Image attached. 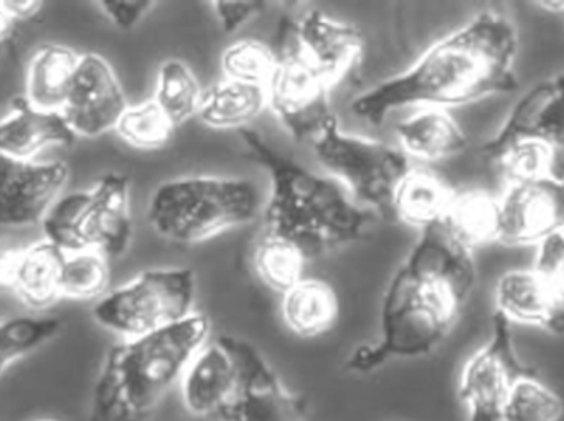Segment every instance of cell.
Wrapping results in <instances>:
<instances>
[{"mask_svg": "<svg viewBox=\"0 0 564 421\" xmlns=\"http://www.w3.org/2000/svg\"><path fill=\"white\" fill-rule=\"evenodd\" d=\"M476 283L474 251L441 224L420 231L384 291L380 337L358 346L345 369L370 374L394 359L430 356L453 333Z\"/></svg>", "mask_w": 564, "mask_h": 421, "instance_id": "1", "label": "cell"}, {"mask_svg": "<svg viewBox=\"0 0 564 421\" xmlns=\"http://www.w3.org/2000/svg\"><path fill=\"white\" fill-rule=\"evenodd\" d=\"M520 39L499 10H482L431 45L406 72L358 95L351 111L373 126L404 108H457L519 88Z\"/></svg>", "mask_w": 564, "mask_h": 421, "instance_id": "2", "label": "cell"}, {"mask_svg": "<svg viewBox=\"0 0 564 421\" xmlns=\"http://www.w3.org/2000/svg\"><path fill=\"white\" fill-rule=\"evenodd\" d=\"M241 139L270 177L264 234L291 241L308 260L365 237L375 215L358 207L340 182L281 154L257 131L241 129Z\"/></svg>", "mask_w": 564, "mask_h": 421, "instance_id": "3", "label": "cell"}, {"mask_svg": "<svg viewBox=\"0 0 564 421\" xmlns=\"http://www.w3.org/2000/svg\"><path fill=\"white\" fill-rule=\"evenodd\" d=\"M207 316L182 323L109 349L93 389L89 421H145L181 384L202 347L210 341Z\"/></svg>", "mask_w": 564, "mask_h": 421, "instance_id": "4", "label": "cell"}, {"mask_svg": "<svg viewBox=\"0 0 564 421\" xmlns=\"http://www.w3.org/2000/svg\"><path fill=\"white\" fill-rule=\"evenodd\" d=\"M261 210L260 191L248 179L191 175L154 192L148 220L165 240L194 245L251 224Z\"/></svg>", "mask_w": 564, "mask_h": 421, "instance_id": "5", "label": "cell"}, {"mask_svg": "<svg viewBox=\"0 0 564 421\" xmlns=\"http://www.w3.org/2000/svg\"><path fill=\"white\" fill-rule=\"evenodd\" d=\"M195 296L192 268H155L96 301L93 317L122 341L135 339L191 317Z\"/></svg>", "mask_w": 564, "mask_h": 421, "instance_id": "6", "label": "cell"}, {"mask_svg": "<svg viewBox=\"0 0 564 421\" xmlns=\"http://www.w3.org/2000/svg\"><path fill=\"white\" fill-rule=\"evenodd\" d=\"M312 145L322 168L344 185L358 207L393 217L398 185L413 168L400 148L348 134L338 122L322 132Z\"/></svg>", "mask_w": 564, "mask_h": 421, "instance_id": "7", "label": "cell"}, {"mask_svg": "<svg viewBox=\"0 0 564 421\" xmlns=\"http://www.w3.org/2000/svg\"><path fill=\"white\" fill-rule=\"evenodd\" d=\"M274 52L276 66L267 85L268 108L294 141L314 142L338 122L330 106L332 86L305 58L292 20H281Z\"/></svg>", "mask_w": 564, "mask_h": 421, "instance_id": "8", "label": "cell"}, {"mask_svg": "<svg viewBox=\"0 0 564 421\" xmlns=\"http://www.w3.org/2000/svg\"><path fill=\"white\" fill-rule=\"evenodd\" d=\"M536 373L516 349L512 324L496 314L490 339L464 364L459 399L467 421H502L510 393L522 377Z\"/></svg>", "mask_w": 564, "mask_h": 421, "instance_id": "9", "label": "cell"}, {"mask_svg": "<svg viewBox=\"0 0 564 421\" xmlns=\"http://www.w3.org/2000/svg\"><path fill=\"white\" fill-rule=\"evenodd\" d=\"M237 357L238 380L230 402L217 419L220 421H305L307 402L288 389L263 354L231 336Z\"/></svg>", "mask_w": 564, "mask_h": 421, "instance_id": "10", "label": "cell"}, {"mask_svg": "<svg viewBox=\"0 0 564 421\" xmlns=\"http://www.w3.org/2000/svg\"><path fill=\"white\" fill-rule=\"evenodd\" d=\"M128 106L111 63L99 53H82L62 111L76 138H98L115 131Z\"/></svg>", "mask_w": 564, "mask_h": 421, "instance_id": "11", "label": "cell"}, {"mask_svg": "<svg viewBox=\"0 0 564 421\" xmlns=\"http://www.w3.org/2000/svg\"><path fill=\"white\" fill-rule=\"evenodd\" d=\"M69 168L62 161H15L0 158V227L42 224L65 191Z\"/></svg>", "mask_w": 564, "mask_h": 421, "instance_id": "12", "label": "cell"}, {"mask_svg": "<svg viewBox=\"0 0 564 421\" xmlns=\"http://www.w3.org/2000/svg\"><path fill=\"white\" fill-rule=\"evenodd\" d=\"M500 198V238L509 247H536L564 230V184L555 179L509 184Z\"/></svg>", "mask_w": 564, "mask_h": 421, "instance_id": "13", "label": "cell"}, {"mask_svg": "<svg viewBox=\"0 0 564 421\" xmlns=\"http://www.w3.org/2000/svg\"><path fill=\"white\" fill-rule=\"evenodd\" d=\"M82 235L85 250H98L112 260L126 253L132 240L131 184L122 174H106L86 191Z\"/></svg>", "mask_w": 564, "mask_h": 421, "instance_id": "14", "label": "cell"}, {"mask_svg": "<svg viewBox=\"0 0 564 421\" xmlns=\"http://www.w3.org/2000/svg\"><path fill=\"white\" fill-rule=\"evenodd\" d=\"M295 39L307 62L334 88L355 72L364 58V36L354 25L318 10L294 22Z\"/></svg>", "mask_w": 564, "mask_h": 421, "instance_id": "15", "label": "cell"}, {"mask_svg": "<svg viewBox=\"0 0 564 421\" xmlns=\"http://www.w3.org/2000/svg\"><path fill=\"white\" fill-rule=\"evenodd\" d=\"M520 138H535L564 149V65L520 96L482 149H496Z\"/></svg>", "mask_w": 564, "mask_h": 421, "instance_id": "16", "label": "cell"}, {"mask_svg": "<svg viewBox=\"0 0 564 421\" xmlns=\"http://www.w3.org/2000/svg\"><path fill=\"white\" fill-rule=\"evenodd\" d=\"M238 380L237 357L231 336L210 339L192 360L182 377L185 409L195 417H214L230 402Z\"/></svg>", "mask_w": 564, "mask_h": 421, "instance_id": "17", "label": "cell"}, {"mask_svg": "<svg viewBox=\"0 0 564 421\" xmlns=\"http://www.w3.org/2000/svg\"><path fill=\"white\" fill-rule=\"evenodd\" d=\"M496 314L510 324L539 327L564 336V301L560 300L532 268L507 271L494 290Z\"/></svg>", "mask_w": 564, "mask_h": 421, "instance_id": "18", "label": "cell"}, {"mask_svg": "<svg viewBox=\"0 0 564 421\" xmlns=\"http://www.w3.org/2000/svg\"><path fill=\"white\" fill-rule=\"evenodd\" d=\"M75 141L76 134L62 112L35 108L25 96L13 98L10 111L0 119V158L35 161L45 149L69 148Z\"/></svg>", "mask_w": 564, "mask_h": 421, "instance_id": "19", "label": "cell"}, {"mask_svg": "<svg viewBox=\"0 0 564 421\" xmlns=\"http://www.w3.org/2000/svg\"><path fill=\"white\" fill-rule=\"evenodd\" d=\"M397 139L408 158L423 162L446 161L469 144L459 122L441 108H416L398 122Z\"/></svg>", "mask_w": 564, "mask_h": 421, "instance_id": "20", "label": "cell"}, {"mask_svg": "<svg viewBox=\"0 0 564 421\" xmlns=\"http://www.w3.org/2000/svg\"><path fill=\"white\" fill-rule=\"evenodd\" d=\"M82 53L46 43L33 53L25 73V99L43 111L62 112L68 99Z\"/></svg>", "mask_w": 564, "mask_h": 421, "instance_id": "21", "label": "cell"}, {"mask_svg": "<svg viewBox=\"0 0 564 421\" xmlns=\"http://www.w3.org/2000/svg\"><path fill=\"white\" fill-rule=\"evenodd\" d=\"M281 320L294 336L314 339L334 330L340 304L327 281L305 277L281 294Z\"/></svg>", "mask_w": 564, "mask_h": 421, "instance_id": "22", "label": "cell"}, {"mask_svg": "<svg viewBox=\"0 0 564 421\" xmlns=\"http://www.w3.org/2000/svg\"><path fill=\"white\" fill-rule=\"evenodd\" d=\"M509 184L555 179L564 184V149L535 138H520L496 149H480Z\"/></svg>", "mask_w": 564, "mask_h": 421, "instance_id": "23", "label": "cell"}, {"mask_svg": "<svg viewBox=\"0 0 564 421\" xmlns=\"http://www.w3.org/2000/svg\"><path fill=\"white\" fill-rule=\"evenodd\" d=\"M456 192L433 171L411 168L394 194L393 217L408 227L426 230L444 220Z\"/></svg>", "mask_w": 564, "mask_h": 421, "instance_id": "24", "label": "cell"}, {"mask_svg": "<svg viewBox=\"0 0 564 421\" xmlns=\"http://www.w3.org/2000/svg\"><path fill=\"white\" fill-rule=\"evenodd\" d=\"M66 253L56 245L42 241L23 247L17 265L12 294L32 310H45L62 298L63 265Z\"/></svg>", "mask_w": 564, "mask_h": 421, "instance_id": "25", "label": "cell"}, {"mask_svg": "<svg viewBox=\"0 0 564 421\" xmlns=\"http://www.w3.org/2000/svg\"><path fill=\"white\" fill-rule=\"evenodd\" d=\"M447 234L467 250L499 241L500 198L480 188L456 192L441 222Z\"/></svg>", "mask_w": 564, "mask_h": 421, "instance_id": "26", "label": "cell"}, {"mask_svg": "<svg viewBox=\"0 0 564 421\" xmlns=\"http://www.w3.org/2000/svg\"><path fill=\"white\" fill-rule=\"evenodd\" d=\"M267 108V86L225 78L205 89L197 118L212 129L241 131Z\"/></svg>", "mask_w": 564, "mask_h": 421, "instance_id": "27", "label": "cell"}, {"mask_svg": "<svg viewBox=\"0 0 564 421\" xmlns=\"http://www.w3.org/2000/svg\"><path fill=\"white\" fill-rule=\"evenodd\" d=\"M204 93L194 69L182 60L171 58L165 60L159 68L152 99L181 128L188 119L198 116Z\"/></svg>", "mask_w": 564, "mask_h": 421, "instance_id": "28", "label": "cell"}, {"mask_svg": "<svg viewBox=\"0 0 564 421\" xmlns=\"http://www.w3.org/2000/svg\"><path fill=\"white\" fill-rule=\"evenodd\" d=\"M308 261L301 248L274 235L264 234L254 247L253 267L258 278L280 294L304 280Z\"/></svg>", "mask_w": 564, "mask_h": 421, "instance_id": "29", "label": "cell"}, {"mask_svg": "<svg viewBox=\"0 0 564 421\" xmlns=\"http://www.w3.org/2000/svg\"><path fill=\"white\" fill-rule=\"evenodd\" d=\"M63 323L56 317L17 316L0 321V376L55 339Z\"/></svg>", "mask_w": 564, "mask_h": 421, "instance_id": "30", "label": "cell"}, {"mask_svg": "<svg viewBox=\"0 0 564 421\" xmlns=\"http://www.w3.org/2000/svg\"><path fill=\"white\" fill-rule=\"evenodd\" d=\"M109 258L98 250L66 253L59 294L66 300L99 301L109 293Z\"/></svg>", "mask_w": 564, "mask_h": 421, "instance_id": "31", "label": "cell"}, {"mask_svg": "<svg viewBox=\"0 0 564 421\" xmlns=\"http://www.w3.org/2000/svg\"><path fill=\"white\" fill-rule=\"evenodd\" d=\"M177 129L164 109L151 98L139 105H129L115 132L131 148L155 151L167 145Z\"/></svg>", "mask_w": 564, "mask_h": 421, "instance_id": "32", "label": "cell"}, {"mask_svg": "<svg viewBox=\"0 0 564 421\" xmlns=\"http://www.w3.org/2000/svg\"><path fill=\"white\" fill-rule=\"evenodd\" d=\"M563 413L562 397L532 373L513 387L502 421H560Z\"/></svg>", "mask_w": 564, "mask_h": 421, "instance_id": "33", "label": "cell"}, {"mask_svg": "<svg viewBox=\"0 0 564 421\" xmlns=\"http://www.w3.org/2000/svg\"><path fill=\"white\" fill-rule=\"evenodd\" d=\"M276 66V52L261 40L243 39L231 43L221 55L225 78L267 86Z\"/></svg>", "mask_w": 564, "mask_h": 421, "instance_id": "34", "label": "cell"}, {"mask_svg": "<svg viewBox=\"0 0 564 421\" xmlns=\"http://www.w3.org/2000/svg\"><path fill=\"white\" fill-rule=\"evenodd\" d=\"M532 270L564 301V230L550 235L542 244L536 245Z\"/></svg>", "mask_w": 564, "mask_h": 421, "instance_id": "35", "label": "cell"}, {"mask_svg": "<svg viewBox=\"0 0 564 421\" xmlns=\"http://www.w3.org/2000/svg\"><path fill=\"white\" fill-rule=\"evenodd\" d=\"M210 6L225 32L231 33L237 32L254 17L261 15L267 10L268 3L263 0H243V2L217 0V2H212Z\"/></svg>", "mask_w": 564, "mask_h": 421, "instance_id": "36", "label": "cell"}, {"mask_svg": "<svg viewBox=\"0 0 564 421\" xmlns=\"http://www.w3.org/2000/svg\"><path fill=\"white\" fill-rule=\"evenodd\" d=\"M118 29L131 30L154 9L151 0H101L96 3Z\"/></svg>", "mask_w": 564, "mask_h": 421, "instance_id": "37", "label": "cell"}, {"mask_svg": "<svg viewBox=\"0 0 564 421\" xmlns=\"http://www.w3.org/2000/svg\"><path fill=\"white\" fill-rule=\"evenodd\" d=\"M22 248L0 247V293H12Z\"/></svg>", "mask_w": 564, "mask_h": 421, "instance_id": "38", "label": "cell"}, {"mask_svg": "<svg viewBox=\"0 0 564 421\" xmlns=\"http://www.w3.org/2000/svg\"><path fill=\"white\" fill-rule=\"evenodd\" d=\"M0 2L17 22H23V20H30L32 17L39 15L43 7V2H39V0H0Z\"/></svg>", "mask_w": 564, "mask_h": 421, "instance_id": "39", "label": "cell"}, {"mask_svg": "<svg viewBox=\"0 0 564 421\" xmlns=\"http://www.w3.org/2000/svg\"><path fill=\"white\" fill-rule=\"evenodd\" d=\"M17 20L7 12L0 2V43L7 42L12 39L13 32H15Z\"/></svg>", "mask_w": 564, "mask_h": 421, "instance_id": "40", "label": "cell"}, {"mask_svg": "<svg viewBox=\"0 0 564 421\" xmlns=\"http://www.w3.org/2000/svg\"><path fill=\"white\" fill-rule=\"evenodd\" d=\"M540 9H546L549 12L564 13V2H536Z\"/></svg>", "mask_w": 564, "mask_h": 421, "instance_id": "41", "label": "cell"}, {"mask_svg": "<svg viewBox=\"0 0 564 421\" xmlns=\"http://www.w3.org/2000/svg\"><path fill=\"white\" fill-rule=\"evenodd\" d=\"M39 421H58V420H50V419H45V420H39Z\"/></svg>", "mask_w": 564, "mask_h": 421, "instance_id": "42", "label": "cell"}]
</instances>
